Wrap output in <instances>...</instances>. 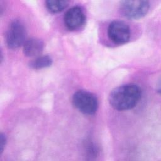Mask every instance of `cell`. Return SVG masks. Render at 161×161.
Instances as JSON below:
<instances>
[{
    "mask_svg": "<svg viewBox=\"0 0 161 161\" xmlns=\"http://www.w3.org/2000/svg\"><path fill=\"white\" fill-rule=\"evenodd\" d=\"M149 8L150 4L147 1H123L120 3L121 13L130 19H138L144 16Z\"/></svg>",
    "mask_w": 161,
    "mask_h": 161,
    "instance_id": "3",
    "label": "cell"
},
{
    "mask_svg": "<svg viewBox=\"0 0 161 161\" xmlns=\"http://www.w3.org/2000/svg\"><path fill=\"white\" fill-rule=\"evenodd\" d=\"M69 4V1L64 0H48L45 2V6L47 9L53 13H57L62 11Z\"/></svg>",
    "mask_w": 161,
    "mask_h": 161,
    "instance_id": "9",
    "label": "cell"
},
{
    "mask_svg": "<svg viewBox=\"0 0 161 161\" xmlns=\"http://www.w3.org/2000/svg\"><path fill=\"white\" fill-rule=\"evenodd\" d=\"M74 107L84 114H94L98 108V100L92 93L84 90L75 92L72 96Z\"/></svg>",
    "mask_w": 161,
    "mask_h": 161,
    "instance_id": "2",
    "label": "cell"
},
{
    "mask_svg": "<svg viewBox=\"0 0 161 161\" xmlns=\"http://www.w3.org/2000/svg\"><path fill=\"white\" fill-rule=\"evenodd\" d=\"M52 60L48 55L36 57L30 63V67L33 69H41L52 65Z\"/></svg>",
    "mask_w": 161,
    "mask_h": 161,
    "instance_id": "8",
    "label": "cell"
},
{
    "mask_svg": "<svg viewBox=\"0 0 161 161\" xmlns=\"http://www.w3.org/2000/svg\"><path fill=\"white\" fill-rule=\"evenodd\" d=\"M140 96V87L135 84H128L113 89L109 96V102L114 109L125 111L134 108Z\"/></svg>",
    "mask_w": 161,
    "mask_h": 161,
    "instance_id": "1",
    "label": "cell"
},
{
    "mask_svg": "<svg viewBox=\"0 0 161 161\" xmlns=\"http://www.w3.org/2000/svg\"><path fill=\"white\" fill-rule=\"evenodd\" d=\"M26 30L23 24L18 20L11 23L6 33V42L11 49H16L24 44L26 40Z\"/></svg>",
    "mask_w": 161,
    "mask_h": 161,
    "instance_id": "4",
    "label": "cell"
},
{
    "mask_svg": "<svg viewBox=\"0 0 161 161\" xmlns=\"http://www.w3.org/2000/svg\"><path fill=\"white\" fill-rule=\"evenodd\" d=\"M5 144H6V137L3 133H1V137H0V152H1V153L3 151Z\"/></svg>",
    "mask_w": 161,
    "mask_h": 161,
    "instance_id": "10",
    "label": "cell"
},
{
    "mask_svg": "<svg viewBox=\"0 0 161 161\" xmlns=\"http://www.w3.org/2000/svg\"><path fill=\"white\" fill-rule=\"evenodd\" d=\"M64 21L66 28L71 31L79 29L86 21V16L83 9L78 6L68 9L65 13Z\"/></svg>",
    "mask_w": 161,
    "mask_h": 161,
    "instance_id": "6",
    "label": "cell"
},
{
    "mask_svg": "<svg viewBox=\"0 0 161 161\" xmlns=\"http://www.w3.org/2000/svg\"><path fill=\"white\" fill-rule=\"evenodd\" d=\"M108 35L113 43L118 45L124 44L130 40V29L126 23L116 20L109 25Z\"/></svg>",
    "mask_w": 161,
    "mask_h": 161,
    "instance_id": "5",
    "label": "cell"
},
{
    "mask_svg": "<svg viewBox=\"0 0 161 161\" xmlns=\"http://www.w3.org/2000/svg\"><path fill=\"white\" fill-rule=\"evenodd\" d=\"M43 43L42 40L31 38L26 40L23 44V52L27 57H36L39 55L43 49Z\"/></svg>",
    "mask_w": 161,
    "mask_h": 161,
    "instance_id": "7",
    "label": "cell"
}]
</instances>
